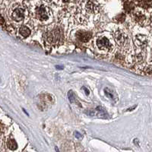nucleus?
Masks as SVG:
<instances>
[{"label": "nucleus", "mask_w": 152, "mask_h": 152, "mask_svg": "<svg viewBox=\"0 0 152 152\" xmlns=\"http://www.w3.org/2000/svg\"><path fill=\"white\" fill-rule=\"evenodd\" d=\"M94 47L100 53H110L114 50L115 42L113 38L108 33H103L97 35L94 38Z\"/></svg>", "instance_id": "nucleus-1"}, {"label": "nucleus", "mask_w": 152, "mask_h": 152, "mask_svg": "<svg viewBox=\"0 0 152 152\" xmlns=\"http://www.w3.org/2000/svg\"><path fill=\"white\" fill-rule=\"evenodd\" d=\"M62 31L59 27L48 30L43 35V40L49 46L59 45L62 43Z\"/></svg>", "instance_id": "nucleus-2"}, {"label": "nucleus", "mask_w": 152, "mask_h": 152, "mask_svg": "<svg viewBox=\"0 0 152 152\" xmlns=\"http://www.w3.org/2000/svg\"><path fill=\"white\" fill-rule=\"evenodd\" d=\"M34 17L41 22H47L52 18V12L47 5L39 2L33 9Z\"/></svg>", "instance_id": "nucleus-3"}, {"label": "nucleus", "mask_w": 152, "mask_h": 152, "mask_svg": "<svg viewBox=\"0 0 152 152\" xmlns=\"http://www.w3.org/2000/svg\"><path fill=\"white\" fill-rule=\"evenodd\" d=\"M9 16L13 21L17 22L23 21L26 16V9L24 5L20 4V2H17V4L11 6L9 9Z\"/></svg>", "instance_id": "nucleus-4"}, {"label": "nucleus", "mask_w": 152, "mask_h": 152, "mask_svg": "<svg viewBox=\"0 0 152 152\" xmlns=\"http://www.w3.org/2000/svg\"><path fill=\"white\" fill-rule=\"evenodd\" d=\"M114 42L117 44L119 47L126 48L129 43V37L128 34L123 29H118L115 31L113 35Z\"/></svg>", "instance_id": "nucleus-5"}, {"label": "nucleus", "mask_w": 152, "mask_h": 152, "mask_svg": "<svg viewBox=\"0 0 152 152\" xmlns=\"http://www.w3.org/2000/svg\"><path fill=\"white\" fill-rule=\"evenodd\" d=\"M132 18L135 24L141 26H145L148 24V21L147 14L141 9H135L133 11L132 14Z\"/></svg>", "instance_id": "nucleus-6"}, {"label": "nucleus", "mask_w": 152, "mask_h": 152, "mask_svg": "<svg viewBox=\"0 0 152 152\" xmlns=\"http://www.w3.org/2000/svg\"><path fill=\"white\" fill-rule=\"evenodd\" d=\"M134 43L139 50H145L148 45V39L145 35H137L134 38Z\"/></svg>", "instance_id": "nucleus-7"}, {"label": "nucleus", "mask_w": 152, "mask_h": 152, "mask_svg": "<svg viewBox=\"0 0 152 152\" xmlns=\"http://www.w3.org/2000/svg\"><path fill=\"white\" fill-rule=\"evenodd\" d=\"M76 37L79 41L82 43H86L92 38V33L91 31L80 30L76 33Z\"/></svg>", "instance_id": "nucleus-8"}, {"label": "nucleus", "mask_w": 152, "mask_h": 152, "mask_svg": "<svg viewBox=\"0 0 152 152\" xmlns=\"http://www.w3.org/2000/svg\"><path fill=\"white\" fill-rule=\"evenodd\" d=\"M86 10L90 13H98L100 11V5L96 1H89L86 2Z\"/></svg>", "instance_id": "nucleus-9"}, {"label": "nucleus", "mask_w": 152, "mask_h": 152, "mask_svg": "<svg viewBox=\"0 0 152 152\" xmlns=\"http://www.w3.org/2000/svg\"><path fill=\"white\" fill-rule=\"evenodd\" d=\"M75 20L78 24H86L87 23L86 16L79 10L77 11V12L75 14Z\"/></svg>", "instance_id": "nucleus-10"}, {"label": "nucleus", "mask_w": 152, "mask_h": 152, "mask_svg": "<svg viewBox=\"0 0 152 152\" xmlns=\"http://www.w3.org/2000/svg\"><path fill=\"white\" fill-rule=\"evenodd\" d=\"M18 32L19 34H20L22 37H27L30 36V34H31V33L30 28H28L27 26H25V25H22V26L20 27L18 30Z\"/></svg>", "instance_id": "nucleus-11"}, {"label": "nucleus", "mask_w": 152, "mask_h": 152, "mask_svg": "<svg viewBox=\"0 0 152 152\" xmlns=\"http://www.w3.org/2000/svg\"><path fill=\"white\" fill-rule=\"evenodd\" d=\"M124 9L126 12H131L135 10V2L131 1L124 2Z\"/></svg>", "instance_id": "nucleus-12"}, {"label": "nucleus", "mask_w": 152, "mask_h": 152, "mask_svg": "<svg viewBox=\"0 0 152 152\" xmlns=\"http://www.w3.org/2000/svg\"><path fill=\"white\" fill-rule=\"evenodd\" d=\"M7 145L8 148L12 151L16 150L18 148L17 143H16V142L15 141V139H13V138H11V139H9V140L8 141Z\"/></svg>", "instance_id": "nucleus-13"}, {"label": "nucleus", "mask_w": 152, "mask_h": 152, "mask_svg": "<svg viewBox=\"0 0 152 152\" xmlns=\"http://www.w3.org/2000/svg\"><path fill=\"white\" fill-rule=\"evenodd\" d=\"M135 3L139 4V6L144 8V9H148L151 6V1H142V2H135Z\"/></svg>", "instance_id": "nucleus-14"}, {"label": "nucleus", "mask_w": 152, "mask_h": 152, "mask_svg": "<svg viewBox=\"0 0 152 152\" xmlns=\"http://www.w3.org/2000/svg\"><path fill=\"white\" fill-rule=\"evenodd\" d=\"M125 19H126V15H125V14H119V15H117L116 17V22L123 23V21H125Z\"/></svg>", "instance_id": "nucleus-15"}, {"label": "nucleus", "mask_w": 152, "mask_h": 152, "mask_svg": "<svg viewBox=\"0 0 152 152\" xmlns=\"http://www.w3.org/2000/svg\"><path fill=\"white\" fill-rule=\"evenodd\" d=\"M68 98H69V100L70 102L74 103L75 97H74V93L72 92V91H70L68 93Z\"/></svg>", "instance_id": "nucleus-16"}, {"label": "nucleus", "mask_w": 152, "mask_h": 152, "mask_svg": "<svg viewBox=\"0 0 152 152\" xmlns=\"http://www.w3.org/2000/svg\"><path fill=\"white\" fill-rule=\"evenodd\" d=\"M104 92H105V94L107 95V97H110V98L113 99L114 97L113 95V94H112V91H110L108 88H106L105 91H104Z\"/></svg>", "instance_id": "nucleus-17"}, {"label": "nucleus", "mask_w": 152, "mask_h": 152, "mask_svg": "<svg viewBox=\"0 0 152 152\" xmlns=\"http://www.w3.org/2000/svg\"><path fill=\"white\" fill-rule=\"evenodd\" d=\"M145 74L148 75H151V66H148L145 68Z\"/></svg>", "instance_id": "nucleus-18"}, {"label": "nucleus", "mask_w": 152, "mask_h": 152, "mask_svg": "<svg viewBox=\"0 0 152 152\" xmlns=\"http://www.w3.org/2000/svg\"><path fill=\"white\" fill-rule=\"evenodd\" d=\"M5 19L2 18V16L0 15V25H5Z\"/></svg>", "instance_id": "nucleus-19"}, {"label": "nucleus", "mask_w": 152, "mask_h": 152, "mask_svg": "<svg viewBox=\"0 0 152 152\" xmlns=\"http://www.w3.org/2000/svg\"><path fill=\"white\" fill-rule=\"evenodd\" d=\"M75 136L77 137V138H81V134H79V133H78V132H76L75 133Z\"/></svg>", "instance_id": "nucleus-20"}, {"label": "nucleus", "mask_w": 152, "mask_h": 152, "mask_svg": "<svg viewBox=\"0 0 152 152\" xmlns=\"http://www.w3.org/2000/svg\"><path fill=\"white\" fill-rule=\"evenodd\" d=\"M2 131H3V127H2V126L1 125V123H0V135L2 134Z\"/></svg>", "instance_id": "nucleus-21"}, {"label": "nucleus", "mask_w": 152, "mask_h": 152, "mask_svg": "<svg viewBox=\"0 0 152 152\" xmlns=\"http://www.w3.org/2000/svg\"><path fill=\"white\" fill-rule=\"evenodd\" d=\"M55 149H56V152H59V148H57V147H56V148H55Z\"/></svg>", "instance_id": "nucleus-22"}]
</instances>
